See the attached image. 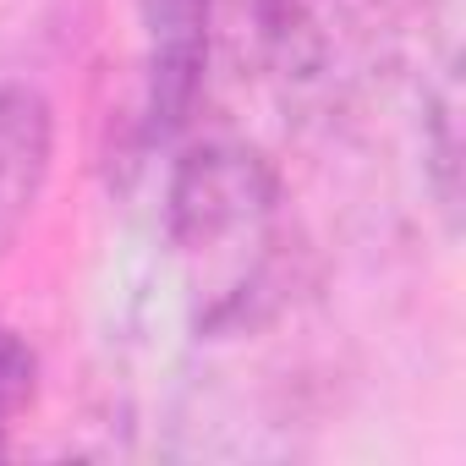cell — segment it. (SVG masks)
I'll use <instances>...</instances> for the list:
<instances>
[{"label": "cell", "mask_w": 466, "mask_h": 466, "mask_svg": "<svg viewBox=\"0 0 466 466\" xmlns=\"http://www.w3.org/2000/svg\"><path fill=\"white\" fill-rule=\"evenodd\" d=\"M50 154H56L50 105L23 83L0 88V237L34 208L50 176Z\"/></svg>", "instance_id": "obj_4"}, {"label": "cell", "mask_w": 466, "mask_h": 466, "mask_svg": "<svg viewBox=\"0 0 466 466\" xmlns=\"http://www.w3.org/2000/svg\"><path fill=\"white\" fill-rule=\"evenodd\" d=\"M143 23V137H176L208 77V39H214V0H137Z\"/></svg>", "instance_id": "obj_2"}, {"label": "cell", "mask_w": 466, "mask_h": 466, "mask_svg": "<svg viewBox=\"0 0 466 466\" xmlns=\"http://www.w3.org/2000/svg\"><path fill=\"white\" fill-rule=\"evenodd\" d=\"M34 395H39V357L12 324H0V450H6L12 428L28 417Z\"/></svg>", "instance_id": "obj_5"}, {"label": "cell", "mask_w": 466, "mask_h": 466, "mask_svg": "<svg viewBox=\"0 0 466 466\" xmlns=\"http://www.w3.org/2000/svg\"><path fill=\"white\" fill-rule=\"evenodd\" d=\"M417 0H297L291 23V83H329L346 56H368L373 45H390L400 34V17Z\"/></svg>", "instance_id": "obj_3"}, {"label": "cell", "mask_w": 466, "mask_h": 466, "mask_svg": "<svg viewBox=\"0 0 466 466\" xmlns=\"http://www.w3.org/2000/svg\"><path fill=\"white\" fill-rule=\"evenodd\" d=\"M165 237L187 275L203 335L248 329L275 308L286 237L280 181L264 154L242 143L187 148L165 187Z\"/></svg>", "instance_id": "obj_1"}]
</instances>
